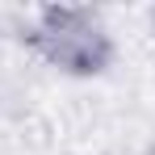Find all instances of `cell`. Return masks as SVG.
<instances>
[{"label": "cell", "mask_w": 155, "mask_h": 155, "mask_svg": "<svg viewBox=\"0 0 155 155\" xmlns=\"http://www.w3.org/2000/svg\"><path fill=\"white\" fill-rule=\"evenodd\" d=\"M25 42L38 59L67 76H101L113 63V38L88 4H42L25 29Z\"/></svg>", "instance_id": "6da1fadb"}, {"label": "cell", "mask_w": 155, "mask_h": 155, "mask_svg": "<svg viewBox=\"0 0 155 155\" xmlns=\"http://www.w3.org/2000/svg\"><path fill=\"white\" fill-rule=\"evenodd\" d=\"M143 155H155V143H151V147H147V151H143Z\"/></svg>", "instance_id": "7a4b0ae2"}, {"label": "cell", "mask_w": 155, "mask_h": 155, "mask_svg": "<svg viewBox=\"0 0 155 155\" xmlns=\"http://www.w3.org/2000/svg\"><path fill=\"white\" fill-rule=\"evenodd\" d=\"M151 29H155V8H151Z\"/></svg>", "instance_id": "3957f363"}]
</instances>
